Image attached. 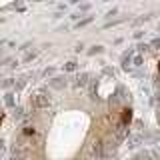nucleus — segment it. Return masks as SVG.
Returning <instances> with one entry per match:
<instances>
[{"label": "nucleus", "instance_id": "obj_12", "mask_svg": "<svg viewBox=\"0 0 160 160\" xmlns=\"http://www.w3.org/2000/svg\"><path fill=\"white\" fill-rule=\"evenodd\" d=\"M24 86H26V80H24V78H20L18 82H14V90H16V92H20Z\"/></svg>", "mask_w": 160, "mask_h": 160}, {"label": "nucleus", "instance_id": "obj_2", "mask_svg": "<svg viewBox=\"0 0 160 160\" xmlns=\"http://www.w3.org/2000/svg\"><path fill=\"white\" fill-rule=\"evenodd\" d=\"M132 56H134V48H130V50H126V52L122 54V70L124 72H130L132 70Z\"/></svg>", "mask_w": 160, "mask_h": 160}, {"label": "nucleus", "instance_id": "obj_17", "mask_svg": "<svg viewBox=\"0 0 160 160\" xmlns=\"http://www.w3.org/2000/svg\"><path fill=\"white\" fill-rule=\"evenodd\" d=\"M150 48H158L160 50V38H154L152 42H150Z\"/></svg>", "mask_w": 160, "mask_h": 160}, {"label": "nucleus", "instance_id": "obj_9", "mask_svg": "<svg viewBox=\"0 0 160 160\" xmlns=\"http://www.w3.org/2000/svg\"><path fill=\"white\" fill-rule=\"evenodd\" d=\"M64 70H66V72H76V70H78V62L70 60V62H66V64H64Z\"/></svg>", "mask_w": 160, "mask_h": 160}, {"label": "nucleus", "instance_id": "obj_10", "mask_svg": "<svg viewBox=\"0 0 160 160\" xmlns=\"http://www.w3.org/2000/svg\"><path fill=\"white\" fill-rule=\"evenodd\" d=\"M102 52H104V46H100V44H96V46H92L88 50L90 56H96V54H102Z\"/></svg>", "mask_w": 160, "mask_h": 160}, {"label": "nucleus", "instance_id": "obj_1", "mask_svg": "<svg viewBox=\"0 0 160 160\" xmlns=\"http://www.w3.org/2000/svg\"><path fill=\"white\" fill-rule=\"evenodd\" d=\"M30 104H32V108H34V110H44V108H48V104H50V98H48L44 92H38L36 96H32V100H30Z\"/></svg>", "mask_w": 160, "mask_h": 160}, {"label": "nucleus", "instance_id": "obj_4", "mask_svg": "<svg viewBox=\"0 0 160 160\" xmlns=\"http://www.w3.org/2000/svg\"><path fill=\"white\" fill-rule=\"evenodd\" d=\"M142 134H134V136H128V148H138L142 144Z\"/></svg>", "mask_w": 160, "mask_h": 160}, {"label": "nucleus", "instance_id": "obj_19", "mask_svg": "<svg viewBox=\"0 0 160 160\" xmlns=\"http://www.w3.org/2000/svg\"><path fill=\"white\" fill-rule=\"evenodd\" d=\"M42 74H44L46 78H48V76H52V74H54V68H46V70H44Z\"/></svg>", "mask_w": 160, "mask_h": 160}, {"label": "nucleus", "instance_id": "obj_14", "mask_svg": "<svg viewBox=\"0 0 160 160\" xmlns=\"http://www.w3.org/2000/svg\"><path fill=\"white\" fill-rule=\"evenodd\" d=\"M148 20H150V16H140V18H136V20H134V26H138V24H144V22H148Z\"/></svg>", "mask_w": 160, "mask_h": 160}, {"label": "nucleus", "instance_id": "obj_13", "mask_svg": "<svg viewBox=\"0 0 160 160\" xmlns=\"http://www.w3.org/2000/svg\"><path fill=\"white\" fill-rule=\"evenodd\" d=\"M136 48H138V52H140V56H142V54H144V52H148V50H150V44H144V42H140V44H138V46H136Z\"/></svg>", "mask_w": 160, "mask_h": 160}, {"label": "nucleus", "instance_id": "obj_16", "mask_svg": "<svg viewBox=\"0 0 160 160\" xmlns=\"http://www.w3.org/2000/svg\"><path fill=\"white\" fill-rule=\"evenodd\" d=\"M36 58V52H28L26 56H24V62H30V60H34Z\"/></svg>", "mask_w": 160, "mask_h": 160}, {"label": "nucleus", "instance_id": "obj_21", "mask_svg": "<svg viewBox=\"0 0 160 160\" xmlns=\"http://www.w3.org/2000/svg\"><path fill=\"white\" fill-rule=\"evenodd\" d=\"M116 12H118V8H112V10H110V12H108V14H106V16H108V18H110V16H114V14H116Z\"/></svg>", "mask_w": 160, "mask_h": 160}, {"label": "nucleus", "instance_id": "obj_27", "mask_svg": "<svg viewBox=\"0 0 160 160\" xmlns=\"http://www.w3.org/2000/svg\"><path fill=\"white\" fill-rule=\"evenodd\" d=\"M0 116H2V114H0Z\"/></svg>", "mask_w": 160, "mask_h": 160}, {"label": "nucleus", "instance_id": "obj_26", "mask_svg": "<svg viewBox=\"0 0 160 160\" xmlns=\"http://www.w3.org/2000/svg\"><path fill=\"white\" fill-rule=\"evenodd\" d=\"M158 72H160V64H158Z\"/></svg>", "mask_w": 160, "mask_h": 160}, {"label": "nucleus", "instance_id": "obj_11", "mask_svg": "<svg viewBox=\"0 0 160 160\" xmlns=\"http://www.w3.org/2000/svg\"><path fill=\"white\" fill-rule=\"evenodd\" d=\"M92 22V16H86V18H82V20H78L76 22V28H82V26H88V24Z\"/></svg>", "mask_w": 160, "mask_h": 160}, {"label": "nucleus", "instance_id": "obj_15", "mask_svg": "<svg viewBox=\"0 0 160 160\" xmlns=\"http://www.w3.org/2000/svg\"><path fill=\"white\" fill-rule=\"evenodd\" d=\"M142 62H144V58L138 54V56H134V60H132V66H142Z\"/></svg>", "mask_w": 160, "mask_h": 160}, {"label": "nucleus", "instance_id": "obj_20", "mask_svg": "<svg viewBox=\"0 0 160 160\" xmlns=\"http://www.w3.org/2000/svg\"><path fill=\"white\" fill-rule=\"evenodd\" d=\"M142 36H144V32H140V30H138V32H134V40H140Z\"/></svg>", "mask_w": 160, "mask_h": 160}, {"label": "nucleus", "instance_id": "obj_7", "mask_svg": "<svg viewBox=\"0 0 160 160\" xmlns=\"http://www.w3.org/2000/svg\"><path fill=\"white\" fill-rule=\"evenodd\" d=\"M4 104H6L8 108H16V100H14V94L12 92H6V94H4Z\"/></svg>", "mask_w": 160, "mask_h": 160}, {"label": "nucleus", "instance_id": "obj_25", "mask_svg": "<svg viewBox=\"0 0 160 160\" xmlns=\"http://www.w3.org/2000/svg\"><path fill=\"white\" fill-rule=\"evenodd\" d=\"M2 44H4V42H2V40H0V46H2Z\"/></svg>", "mask_w": 160, "mask_h": 160}, {"label": "nucleus", "instance_id": "obj_23", "mask_svg": "<svg viewBox=\"0 0 160 160\" xmlns=\"http://www.w3.org/2000/svg\"><path fill=\"white\" fill-rule=\"evenodd\" d=\"M82 48H84V44L80 42V44H76V48H74V50H76V52H80V50H82Z\"/></svg>", "mask_w": 160, "mask_h": 160}, {"label": "nucleus", "instance_id": "obj_24", "mask_svg": "<svg viewBox=\"0 0 160 160\" xmlns=\"http://www.w3.org/2000/svg\"><path fill=\"white\" fill-rule=\"evenodd\" d=\"M2 150H4V140L0 138V152H2Z\"/></svg>", "mask_w": 160, "mask_h": 160}, {"label": "nucleus", "instance_id": "obj_6", "mask_svg": "<svg viewBox=\"0 0 160 160\" xmlns=\"http://www.w3.org/2000/svg\"><path fill=\"white\" fill-rule=\"evenodd\" d=\"M130 120H132V108H124L122 110V124H124V126H128V124H130Z\"/></svg>", "mask_w": 160, "mask_h": 160}, {"label": "nucleus", "instance_id": "obj_8", "mask_svg": "<svg viewBox=\"0 0 160 160\" xmlns=\"http://www.w3.org/2000/svg\"><path fill=\"white\" fill-rule=\"evenodd\" d=\"M14 82H16V80L14 78H4V80H0V88H12L14 86Z\"/></svg>", "mask_w": 160, "mask_h": 160}, {"label": "nucleus", "instance_id": "obj_22", "mask_svg": "<svg viewBox=\"0 0 160 160\" xmlns=\"http://www.w3.org/2000/svg\"><path fill=\"white\" fill-rule=\"evenodd\" d=\"M80 10H90V4H80Z\"/></svg>", "mask_w": 160, "mask_h": 160}, {"label": "nucleus", "instance_id": "obj_3", "mask_svg": "<svg viewBox=\"0 0 160 160\" xmlns=\"http://www.w3.org/2000/svg\"><path fill=\"white\" fill-rule=\"evenodd\" d=\"M48 86L50 88H54V90H62L64 86H66V80H64V78H52V80H48Z\"/></svg>", "mask_w": 160, "mask_h": 160}, {"label": "nucleus", "instance_id": "obj_18", "mask_svg": "<svg viewBox=\"0 0 160 160\" xmlns=\"http://www.w3.org/2000/svg\"><path fill=\"white\" fill-rule=\"evenodd\" d=\"M34 132H36V130L32 126H24V134H26V136H30V134H34Z\"/></svg>", "mask_w": 160, "mask_h": 160}, {"label": "nucleus", "instance_id": "obj_5", "mask_svg": "<svg viewBox=\"0 0 160 160\" xmlns=\"http://www.w3.org/2000/svg\"><path fill=\"white\" fill-rule=\"evenodd\" d=\"M88 80H90V74H88V72H80L78 78H76V86H78V88H80V86H86Z\"/></svg>", "mask_w": 160, "mask_h": 160}]
</instances>
